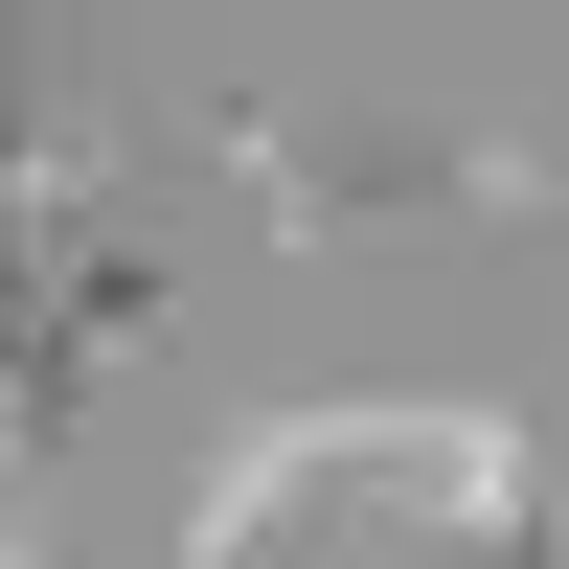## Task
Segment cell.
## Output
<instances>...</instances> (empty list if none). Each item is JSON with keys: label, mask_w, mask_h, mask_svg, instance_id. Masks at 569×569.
<instances>
[{"label": "cell", "mask_w": 569, "mask_h": 569, "mask_svg": "<svg viewBox=\"0 0 569 569\" xmlns=\"http://www.w3.org/2000/svg\"><path fill=\"white\" fill-rule=\"evenodd\" d=\"M319 479H388V501H433L456 547H525V410H410V388H342V410H251V433L206 456V569H251L273 525H297Z\"/></svg>", "instance_id": "cell-1"}, {"label": "cell", "mask_w": 569, "mask_h": 569, "mask_svg": "<svg viewBox=\"0 0 569 569\" xmlns=\"http://www.w3.org/2000/svg\"><path fill=\"white\" fill-rule=\"evenodd\" d=\"M206 160H228V206H251L273 251L388 228V206H525V160H501V137H297V114H251V91L206 114Z\"/></svg>", "instance_id": "cell-2"}]
</instances>
